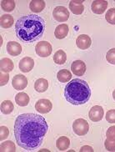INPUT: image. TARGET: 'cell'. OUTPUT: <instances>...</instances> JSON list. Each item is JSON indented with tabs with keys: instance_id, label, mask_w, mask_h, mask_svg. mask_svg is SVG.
Instances as JSON below:
<instances>
[{
	"instance_id": "1",
	"label": "cell",
	"mask_w": 115,
	"mask_h": 152,
	"mask_svg": "<svg viewBox=\"0 0 115 152\" xmlns=\"http://www.w3.org/2000/svg\"><path fill=\"white\" fill-rule=\"evenodd\" d=\"M49 125L39 115L27 113L18 115L14 124V134L18 146L32 151L43 143Z\"/></svg>"
},
{
	"instance_id": "2",
	"label": "cell",
	"mask_w": 115,
	"mask_h": 152,
	"mask_svg": "<svg viewBox=\"0 0 115 152\" xmlns=\"http://www.w3.org/2000/svg\"><path fill=\"white\" fill-rule=\"evenodd\" d=\"M45 30L44 18L36 14L25 15L18 19L15 24V33L19 40L33 43L43 36Z\"/></svg>"
},
{
	"instance_id": "3",
	"label": "cell",
	"mask_w": 115,
	"mask_h": 152,
	"mask_svg": "<svg viewBox=\"0 0 115 152\" xmlns=\"http://www.w3.org/2000/svg\"><path fill=\"white\" fill-rule=\"evenodd\" d=\"M91 97V90L86 81L74 79L67 84L64 89V98L74 105H81L87 103Z\"/></svg>"
},
{
	"instance_id": "4",
	"label": "cell",
	"mask_w": 115,
	"mask_h": 152,
	"mask_svg": "<svg viewBox=\"0 0 115 152\" xmlns=\"http://www.w3.org/2000/svg\"><path fill=\"white\" fill-rule=\"evenodd\" d=\"M73 130L74 132L78 135H85L89 130V123L84 119H78L73 124Z\"/></svg>"
},
{
	"instance_id": "5",
	"label": "cell",
	"mask_w": 115,
	"mask_h": 152,
	"mask_svg": "<svg viewBox=\"0 0 115 152\" xmlns=\"http://www.w3.org/2000/svg\"><path fill=\"white\" fill-rule=\"evenodd\" d=\"M36 54L42 58L49 57L50 54H52V45L48 41H42L38 43L35 47Z\"/></svg>"
},
{
	"instance_id": "6",
	"label": "cell",
	"mask_w": 115,
	"mask_h": 152,
	"mask_svg": "<svg viewBox=\"0 0 115 152\" xmlns=\"http://www.w3.org/2000/svg\"><path fill=\"white\" fill-rule=\"evenodd\" d=\"M53 18L58 22H65L69 18V11L65 7L58 6L53 11Z\"/></svg>"
},
{
	"instance_id": "7",
	"label": "cell",
	"mask_w": 115,
	"mask_h": 152,
	"mask_svg": "<svg viewBox=\"0 0 115 152\" xmlns=\"http://www.w3.org/2000/svg\"><path fill=\"white\" fill-rule=\"evenodd\" d=\"M52 108L53 104L51 101L47 99H41L36 102L35 110L40 114H47L51 111Z\"/></svg>"
},
{
	"instance_id": "8",
	"label": "cell",
	"mask_w": 115,
	"mask_h": 152,
	"mask_svg": "<svg viewBox=\"0 0 115 152\" xmlns=\"http://www.w3.org/2000/svg\"><path fill=\"white\" fill-rule=\"evenodd\" d=\"M103 109L100 105H95L90 109L89 112V119L93 122H98V121H102L103 117Z\"/></svg>"
},
{
	"instance_id": "9",
	"label": "cell",
	"mask_w": 115,
	"mask_h": 152,
	"mask_svg": "<svg viewBox=\"0 0 115 152\" xmlns=\"http://www.w3.org/2000/svg\"><path fill=\"white\" fill-rule=\"evenodd\" d=\"M12 85L15 90H22L27 87L28 80L23 75H16L12 80Z\"/></svg>"
},
{
	"instance_id": "10",
	"label": "cell",
	"mask_w": 115,
	"mask_h": 152,
	"mask_svg": "<svg viewBox=\"0 0 115 152\" xmlns=\"http://www.w3.org/2000/svg\"><path fill=\"white\" fill-rule=\"evenodd\" d=\"M34 66V60L30 57H24L23 58L18 64L19 69L23 73H28L33 69Z\"/></svg>"
},
{
	"instance_id": "11",
	"label": "cell",
	"mask_w": 115,
	"mask_h": 152,
	"mask_svg": "<svg viewBox=\"0 0 115 152\" xmlns=\"http://www.w3.org/2000/svg\"><path fill=\"white\" fill-rule=\"evenodd\" d=\"M71 70L77 76H83L86 71V64L82 60H75L71 65Z\"/></svg>"
},
{
	"instance_id": "12",
	"label": "cell",
	"mask_w": 115,
	"mask_h": 152,
	"mask_svg": "<svg viewBox=\"0 0 115 152\" xmlns=\"http://www.w3.org/2000/svg\"><path fill=\"white\" fill-rule=\"evenodd\" d=\"M92 44V40L90 39V37L87 34H81V35L78 36L77 39H76V45L78 46V48L80 49H89L91 46Z\"/></svg>"
},
{
	"instance_id": "13",
	"label": "cell",
	"mask_w": 115,
	"mask_h": 152,
	"mask_svg": "<svg viewBox=\"0 0 115 152\" xmlns=\"http://www.w3.org/2000/svg\"><path fill=\"white\" fill-rule=\"evenodd\" d=\"M108 7V2L104 0H95L92 4V11L96 14H102Z\"/></svg>"
},
{
	"instance_id": "14",
	"label": "cell",
	"mask_w": 115,
	"mask_h": 152,
	"mask_svg": "<svg viewBox=\"0 0 115 152\" xmlns=\"http://www.w3.org/2000/svg\"><path fill=\"white\" fill-rule=\"evenodd\" d=\"M7 51L11 56H18L22 52V46L15 41H10L7 44Z\"/></svg>"
},
{
	"instance_id": "15",
	"label": "cell",
	"mask_w": 115,
	"mask_h": 152,
	"mask_svg": "<svg viewBox=\"0 0 115 152\" xmlns=\"http://www.w3.org/2000/svg\"><path fill=\"white\" fill-rule=\"evenodd\" d=\"M83 1H76V0H73L69 3V9L70 11L74 14H83L84 10V6L83 4Z\"/></svg>"
},
{
	"instance_id": "16",
	"label": "cell",
	"mask_w": 115,
	"mask_h": 152,
	"mask_svg": "<svg viewBox=\"0 0 115 152\" xmlns=\"http://www.w3.org/2000/svg\"><path fill=\"white\" fill-rule=\"evenodd\" d=\"M68 30H69L68 26L65 23H63V24H60V25L57 26L55 31H54V35L58 39H63L68 35Z\"/></svg>"
},
{
	"instance_id": "17",
	"label": "cell",
	"mask_w": 115,
	"mask_h": 152,
	"mask_svg": "<svg viewBox=\"0 0 115 152\" xmlns=\"http://www.w3.org/2000/svg\"><path fill=\"white\" fill-rule=\"evenodd\" d=\"M45 8V2L43 0H33L29 4V9L33 13H40Z\"/></svg>"
},
{
	"instance_id": "18",
	"label": "cell",
	"mask_w": 115,
	"mask_h": 152,
	"mask_svg": "<svg viewBox=\"0 0 115 152\" xmlns=\"http://www.w3.org/2000/svg\"><path fill=\"white\" fill-rule=\"evenodd\" d=\"M69 145H70V140L66 136H60L56 141V146L61 151H64L68 150Z\"/></svg>"
},
{
	"instance_id": "19",
	"label": "cell",
	"mask_w": 115,
	"mask_h": 152,
	"mask_svg": "<svg viewBox=\"0 0 115 152\" xmlns=\"http://www.w3.org/2000/svg\"><path fill=\"white\" fill-rule=\"evenodd\" d=\"M49 88V81L45 79H39L34 83V89L39 93L45 92Z\"/></svg>"
},
{
	"instance_id": "20",
	"label": "cell",
	"mask_w": 115,
	"mask_h": 152,
	"mask_svg": "<svg viewBox=\"0 0 115 152\" xmlns=\"http://www.w3.org/2000/svg\"><path fill=\"white\" fill-rule=\"evenodd\" d=\"M13 61L8 58H4L1 59V72L4 73H9L13 69Z\"/></svg>"
},
{
	"instance_id": "21",
	"label": "cell",
	"mask_w": 115,
	"mask_h": 152,
	"mask_svg": "<svg viewBox=\"0 0 115 152\" xmlns=\"http://www.w3.org/2000/svg\"><path fill=\"white\" fill-rule=\"evenodd\" d=\"M15 101L19 106H26L29 103V96L26 93H18L15 96Z\"/></svg>"
},
{
	"instance_id": "22",
	"label": "cell",
	"mask_w": 115,
	"mask_h": 152,
	"mask_svg": "<svg viewBox=\"0 0 115 152\" xmlns=\"http://www.w3.org/2000/svg\"><path fill=\"white\" fill-rule=\"evenodd\" d=\"M57 79L62 83H67L72 79V74L68 69H61L58 72Z\"/></svg>"
},
{
	"instance_id": "23",
	"label": "cell",
	"mask_w": 115,
	"mask_h": 152,
	"mask_svg": "<svg viewBox=\"0 0 115 152\" xmlns=\"http://www.w3.org/2000/svg\"><path fill=\"white\" fill-rule=\"evenodd\" d=\"M14 23L13 18L10 14H4L1 16V27L4 28H9L12 27Z\"/></svg>"
},
{
	"instance_id": "24",
	"label": "cell",
	"mask_w": 115,
	"mask_h": 152,
	"mask_svg": "<svg viewBox=\"0 0 115 152\" xmlns=\"http://www.w3.org/2000/svg\"><path fill=\"white\" fill-rule=\"evenodd\" d=\"M66 60L67 55L65 54V52L62 49L58 50L53 55V61L56 63L57 64H63L64 63L66 62Z\"/></svg>"
},
{
	"instance_id": "25",
	"label": "cell",
	"mask_w": 115,
	"mask_h": 152,
	"mask_svg": "<svg viewBox=\"0 0 115 152\" xmlns=\"http://www.w3.org/2000/svg\"><path fill=\"white\" fill-rule=\"evenodd\" d=\"M14 109L13 104L9 100H4L1 104V112L4 115H9Z\"/></svg>"
},
{
	"instance_id": "26",
	"label": "cell",
	"mask_w": 115,
	"mask_h": 152,
	"mask_svg": "<svg viewBox=\"0 0 115 152\" xmlns=\"http://www.w3.org/2000/svg\"><path fill=\"white\" fill-rule=\"evenodd\" d=\"M1 7L5 12H12L15 8V2L13 0H3L1 2Z\"/></svg>"
},
{
	"instance_id": "27",
	"label": "cell",
	"mask_w": 115,
	"mask_h": 152,
	"mask_svg": "<svg viewBox=\"0 0 115 152\" xmlns=\"http://www.w3.org/2000/svg\"><path fill=\"white\" fill-rule=\"evenodd\" d=\"M15 151H16V147L13 141H5L1 144V151L2 152H14Z\"/></svg>"
},
{
	"instance_id": "28",
	"label": "cell",
	"mask_w": 115,
	"mask_h": 152,
	"mask_svg": "<svg viewBox=\"0 0 115 152\" xmlns=\"http://www.w3.org/2000/svg\"><path fill=\"white\" fill-rule=\"evenodd\" d=\"M105 18L110 24H115V8H112L107 11Z\"/></svg>"
},
{
	"instance_id": "29",
	"label": "cell",
	"mask_w": 115,
	"mask_h": 152,
	"mask_svg": "<svg viewBox=\"0 0 115 152\" xmlns=\"http://www.w3.org/2000/svg\"><path fill=\"white\" fill-rule=\"evenodd\" d=\"M106 59L111 64H115V49H111L106 54Z\"/></svg>"
},
{
	"instance_id": "30",
	"label": "cell",
	"mask_w": 115,
	"mask_h": 152,
	"mask_svg": "<svg viewBox=\"0 0 115 152\" xmlns=\"http://www.w3.org/2000/svg\"><path fill=\"white\" fill-rule=\"evenodd\" d=\"M104 146L108 151H115V140L106 139L104 141Z\"/></svg>"
},
{
	"instance_id": "31",
	"label": "cell",
	"mask_w": 115,
	"mask_h": 152,
	"mask_svg": "<svg viewBox=\"0 0 115 152\" xmlns=\"http://www.w3.org/2000/svg\"><path fill=\"white\" fill-rule=\"evenodd\" d=\"M106 121L109 123L114 124L115 123V110H110L106 113Z\"/></svg>"
},
{
	"instance_id": "32",
	"label": "cell",
	"mask_w": 115,
	"mask_h": 152,
	"mask_svg": "<svg viewBox=\"0 0 115 152\" xmlns=\"http://www.w3.org/2000/svg\"><path fill=\"white\" fill-rule=\"evenodd\" d=\"M107 139L111 140H115V125L109 127L106 132Z\"/></svg>"
},
{
	"instance_id": "33",
	"label": "cell",
	"mask_w": 115,
	"mask_h": 152,
	"mask_svg": "<svg viewBox=\"0 0 115 152\" xmlns=\"http://www.w3.org/2000/svg\"><path fill=\"white\" fill-rule=\"evenodd\" d=\"M0 130H1V134H0V140L1 141H3L4 140L7 138L9 134V130L6 126H1L0 127Z\"/></svg>"
},
{
	"instance_id": "34",
	"label": "cell",
	"mask_w": 115,
	"mask_h": 152,
	"mask_svg": "<svg viewBox=\"0 0 115 152\" xmlns=\"http://www.w3.org/2000/svg\"><path fill=\"white\" fill-rule=\"evenodd\" d=\"M9 75L8 74H4V72H1V86H4L9 82Z\"/></svg>"
},
{
	"instance_id": "35",
	"label": "cell",
	"mask_w": 115,
	"mask_h": 152,
	"mask_svg": "<svg viewBox=\"0 0 115 152\" xmlns=\"http://www.w3.org/2000/svg\"><path fill=\"white\" fill-rule=\"evenodd\" d=\"M80 151L84 152V151H93V149L91 146H89V145H84L83 147L80 149Z\"/></svg>"
},
{
	"instance_id": "36",
	"label": "cell",
	"mask_w": 115,
	"mask_h": 152,
	"mask_svg": "<svg viewBox=\"0 0 115 152\" xmlns=\"http://www.w3.org/2000/svg\"><path fill=\"white\" fill-rule=\"evenodd\" d=\"M113 97H114V99L115 100V90H114V92H113Z\"/></svg>"
}]
</instances>
